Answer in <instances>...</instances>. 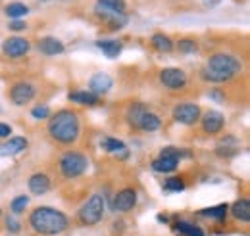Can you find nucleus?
Listing matches in <instances>:
<instances>
[{"mask_svg":"<svg viewBox=\"0 0 250 236\" xmlns=\"http://www.w3.org/2000/svg\"><path fill=\"white\" fill-rule=\"evenodd\" d=\"M31 116L35 119H46L50 116V108L48 106H37V108H33Z\"/></svg>","mask_w":250,"mask_h":236,"instance_id":"obj_32","label":"nucleus"},{"mask_svg":"<svg viewBox=\"0 0 250 236\" xmlns=\"http://www.w3.org/2000/svg\"><path fill=\"white\" fill-rule=\"evenodd\" d=\"M29 12V8L23 4V2H12V4H8L6 6V14L10 16V18H21V16H25Z\"/></svg>","mask_w":250,"mask_h":236,"instance_id":"obj_26","label":"nucleus"},{"mask_svg":"<svg viewBox=\"0 0 250 236\" xmlns=\"http://www.w3.org/2000/svg\"><path fill=\"white\" fill-rule=\"evenodd\" d=\"M202 110L196 104H179L173 108V119L181 125H194L196 121H200Z\"/></svg>","mask_w":250,"mask_h":236,"instance_id":"obj_7","label":"nucleus"},{"mask_svg":"<svg viewBox=\"0 0 250 236\" xmlns=\"http://www.w3.org/2000/svg\"><path fill=\"white\" fill-rule=\"evenodd\" d=\"M6 229H8L12 235H16V233H20V231H21V225H20V221H16V219L8 217V219H6Z\"/></svg>","mask_w":250,"mask_h":236,"instance_id":"obj_33","label":"nucleus"},{"mask_svg":"<svg viewBox=\"0 0 250 236\" xmlns=\"http://www.w3.org/2000/svg\"><path fill=\"white\" fill-rule=\"evenodd\" d=\"M177 50H179L181 54H196L198 44H196L194 39H181V40L177 42Z\"/></svg>","mask_w":250,"mask_h":236,"instance_id":"obj_29","label":"nucleus"},{"mask_svg":"<svg viewBox=\"0 0 250 236\" xmlns=\"http://www.w3.org/2000/svg\"><path fill=\"white\" fill-rule=\"evenodd\" d=\"M89 167V159L81 152H65L60 157V173L65 178L81 177Z\"/></svg>","mask_w":250,"mask_h":236,"instance_id":"obj_4","label":"nucleus"},{"mask_svg":"<svg viewBox=\"0 0 250 236\" xmlns=\"http://www.w3.org/2000/svg\"><path fill=\"white\" fill-rule=\"evenodd\" d=\"M179 157L175 156H158L156 159L152 161V169L156 173H173L179 167Z\"/></svg>","mask_w":250,"mask_h":236,"instance_id":"obj_16","label":"nucleus"},{"mask_svg":"<svg viewBox=\"0 0 250 236\" xmlns=\"http://www.w3.org/2000/svg\"><path fill=\"white\" fill-rule=\"evenodd\" d=\"M241 69H243V63L239 58L225 52H218L208 59L206 67L202 69V79L210 83H225V81H231Z\"/></svg>","mask_w":250,"mask_h":236,"instance_id":"obj_3","label":"nucleus"},{"mask_svg":"<svg viewBox=\"0 0 250 236\" xmlns=\"http://www.w3.org/2000/svg\"><path fill=\"white\" fill-rule=\"evenodd\" d=\"M150 42H152V46L156 48L158 52H171V50H173V42H171V39H169L167 35H164V33L152 35Z\"/></svg>","mask_w":250,"mask_h":236,"instance_id":"obj_25","label":"nucleus"},{"mask_svg":"<svg viewBox=\"0 0 250 236\" xmlns=\"http://www.w3.org/2000/svg\"><path fill=\"white\" fill-rule=\"evenodd\" d=\"M10 133H12V127H10V125H6V123H0V138L10 137Z\"/></svg>","mask_w":250,"mask_h":236,"instance_id":"obj_35","label":"nucleus"},{"mask_svg":"<svg viewBox=\"0 0 250 236\" xmlns=\"http://www.w3.org/2000/svg\"><path fill=\"white\" fill-rule=\"evenodd\" d=\"M160 83L169 90H183L187 87V73L179 67H164L160 71Z\"/></svg>","mask_w":250,"mask_h":236,"instance_id":"obj_6","label":"nucleus"},{"mask_svg":"<svg viewBox=\"0 0 250 236\" xmlns=\"http://www.w3.org/2000/svg\"><path fill=\"white\" fill-rule=\"evenodd\" d=\"M229 209H231V215L237 221H241V223H249L250 221V202L247 198L237 200L233 206H229Z\"/></svg>","mask_w":250,"mask_h":236,"instance_id":"obj_17","label":"nucleus"},{"mask_svg":"<svg viewBox=\"0 0 250 236\" xmlns=\"http://www.w3.org/2000/svg\"><path fill=\"white\" fill-rule=\"evenodd\" d=\"M96 46H98L108 58H118V56L122 54V50H124L122 42H118V40H98Z\"/></svg>","mask_w":250,"mask_h":236,"instance_id":"obj_22","label":"nucleus"},{"mask_svg":"<svg viewBox=\"0 0 250 236\" xmlns=\"http://www.w3.org/2000/svg\"><path fill=\"white\" fill-rule=\"evenodd\" d=\"M216 152H218L219 156H223V157H231V156H235V154L239 152V142H237V138L227 137V138L219 140Z\"/></svg>","mask_w":250,"mask_h":236,"instance_id":"obj_21","label":"nucleus"},{"mask_svg":"<svg viewBox=\"0 0 250 236\" xmlns=\"http://www.w3.org/2000/svg\"><path fill=\"white\" fill-rule=\"evenodd\" d=\"M158 221H160V223H167V217H166V215H162V213H160V215H158Z\"/></svg>","mask_w":250,"mask_h":236,"instance_id":"obj_37","label":"nucleus"},{"mask_svg":"<svg viewBox=\"0 0 250 236\" xmlns=\"http://www.w3.org/2000/svg\"><path fill=\"white\" fill-rule=\"evenodd\" d=\"M79 133H81L79 118L71 110H60L48 121V135L52 140L60 144H73L79 138Z\"/></svg>","mask_w":250,"mask_h":236,"instance_id":"obj_2","label":"nucleus"},{"mask_svg":"<svg viewBox=\"0 0 250 236\" xmlns=\"http://www.w3.org/2000/svg\"><path fill=\"white\" fill-rule=\"evenodd\" d=\"M27 204H29V198L27 196H18V198H14L12 200V211L18 215V213H23L25 211V207H27Z\"/></svg>","mask_w":250,"mask_h":236,"instance_id":"obj_31","label":"nucleus"},{"mask_svg":"<svg viewBox=\"0 0 250 236\" xmlns=\"http://www.w3.org/2000/svg\"><path fill=\"white\" fill-rule=\"evenodd\" d=\"M148 112V108L143 104V102H133L131 106H129V110H127V121H129V125L131 127H139V121H141V118L145 116Z\"/></svg>","mask_w":250,"mask_h":236,"instance_id":"obj_19","label":"nucleus"},{"mask_svg":"<svg viewBox=\"0 0 250 236\" xmlns=\"http://www.w3.org/2000/svg\"><path fill=\"white\" fill-rule=\"evenodd\" d=\"M135 206H137V190L135 188H124L114 198V209L116 211L127 213V211H131Z\"/></svg>","mask_w":250,"mask_h":236,"instance_id":"obj_11","label":"nucleus"},{"mask_svg":"<svg viewBox=\"0 0 250 236\" xmlns=\"http://www.w3.org/2000/svg\"><path fill=\"white\" fill-rule=\"evenodd\" d=\"M227 211H229V206H227V204H219V206L200 209L198 215H202V217H210V219H216V221H225Z\"/></svg>","mask_w":250,"mask_h":236,"instance_id":"obj_23","label":"nucleus"},{"mask_svg":"<svg viewBox=\"0 0 250 236\" xmlns=\"http://www.w3.org/2000/svg\"><path fill=\"white\" fill-rule=\"evenodd\" d=\"M204 2V6H210V8H214V6H218L221 0H202Z\"/></svg>","mask_w":250,"mask_h":236,"instance_id":"obj_36","label":"nucleus"},{"mask_svg":"<svg viewBox=\"0 0 250 236\" xmlns=\"http://www.w3.org/2000/svg\"><path fill=\"white\" fill-rule=\"evenodd\" d=\"M114 85V79L108 75V73H94L89 81V87H91V92L93 94H106L108 90L112 89Z\"/></svg>","mask_w":250,"mask_h":236,"instance_id":"obj_14","label":"nucleus"},{"mask_svg":"<svg viewBox=\"0 0 250 236\" xmlns=\"http://www.w3.org/2000/svg\"><path fill=\"white\" fill-rule=\"evenodd\" d=\"M29 225L35 233L44 236H56L62 235L63 231L69 227V219L67 215L62 213L60 209L42 206L33 209L29 215Z\"/></svg>","mask_w":250,"mask_h":236,"instance_id":"obj_1","label":"nucleus"},{"mask_svg":"<svg viewBox=\"0 0 250 236\" xmlns=\"http://www.w3.org/2000/svg\"><path fill=\"white\" fill-rule=\"evenodd\" d=\"M37 94L35 85L27 83V81H20L16 83L12 89H10V100L16 104V106H25L27 102H31Z\"/></svg>","mask_w":250,"mask_h":236,"instance_id":"obj_8","label":"nucleus"},{"mask_svg":"<svg viewBox=\"0 0 250 236\" xmlns=\"http://www.w3.org/2000/svg\"><path fill=\"white\" fill-rule=\"evenodd\" d=\"M27 144L29 142H27L25 137H14V138H10V140L0 144V157H12V156L23 152L27 148Z\"/></svg>","mask_w":250,"mask_h":236,"instance_id":"obj_12","label":"nucleus"},{"mask_svg":"<svg viewBox=\"0 0 250 236\" xmlns=\"http://www.w3.org/2000/svg\"><path fill=\"white\" fill-rule=\"evenodd\" d=\"M173 229H175L179 235H183V236H204V231H202L198 225L188 223V221H177Z\"/></svg>","mask_w":250,"mask_h":236,"instance_id":"obj_24","label":"nucleus"},{"mask_svg":"<svg viewBox=\"0 0 250 236\" xmlns=\"http://www.w3.org/2000/svg\"><path fill=\"white\" fill-rule=\"evenodd\" d=\"M27 184H29V190H31L35 196L46 194V192L50 190V186H52L48 175H44V173H35V175H31Z\"/></svg>","mask_w":250,"mask_h":236,"instance_id":"obj_15","label":"nucleus"},{"mask_svg":"<svg viewBox=\"0 0 250 236\" xmlns=\"http://www.w3.org/2000/svg\"><path fill=\"white\" fill-rule=\"evenodd\" d=\"M200 119H202V131L206 135H218L225 125V118L216 110H208L204 116H200Z\"/></svg>","mask_w":250,"mask_h":236,"instance_id":"obj_10","label":"nucleus"},{"mask_svg":"<svg viewBox=\"0 0 250 236\" xmlns=\"http://www.w3.org/2000/svg\"><path fill=\"white\" fill-rule=\"evenodd\" d=\"M162 127V121L158 118L156 114H152V112H146L141 121H139V127L137 129H141V131H145V133H154Z\"/></svg>","mask_w":250,"mask_h":236,"instance_id":"obj_20","label":"nucleus"},{"mask_svg":"<svg viewBox=\"0 0 250 236\" xmlns=\"http://www.w3.org/2000/svg\"><path fill=\"white\" fill-rule=\"evenodd\" d=\"M31 44L27 39H21V37H10L2 42V52L8 56V58H21L29 52Z\"/></svg>","mask_w":250,"mask_h":236,"instance_id":"obj_9","label":"nucleus"},{"mask_svg":"<svg viewBox=\"0 0 250 236\" xmlns=\"http://www.w3.org/2000/svg\"><path fill=\"white\" fill-rule=\"evenodd\" d=\"M25 27H27V23H23L21 20H16V21L10 23V29L12 31H23Z\"/></svg>","mask_w":250,"mask_h":236,"instance_id":"obj_34","label":"nucleus"},{"mask_svg":"<svg viewBox=\"0 0 250 236\" xmlns=\"http://www.w3.org/2000/svg\"><path fill=\"white\" fill-rule=\"evenodd\" d=\"M164 190L166 192H183L185 190V180L181 177H169L164 182Z\"/></svg>","mask_w":250,"mask_h":236,"instance_id":"obj_27","label":"nucleus"},{"mask_svg":"<svg viewBox=\"0 0 250 236\" xmlns=\"http://www.w3.org/2000/svg\"><path fill=\"white\" fill-rule=\"evenodd\" d=\"M37 48H39V52L41 54H44V56H60L63 54V44L58 40V39H54V37H44V39H41L39 40V44H37Z\"/></svg>","mask_w":250,"mask_h":236,"instance_id":"obj_13","label":"nucleus"},{"mask_svg":"<svg viewBox=\"0 0 250 236\" xmlns=\"http://www.w3.org/2000/svg\"><path fill=\"white\" fill-rule=\"evenodd\" d=\"M69 100L75 104H81V106H96L100 102L98 96L93 94L91 90L89 92L87 90H73V92H69Z\"/></svg>","mask_w":250,"mask_h":236,"instance_id":"obj_18","label":"nucleus"},{"mask_svg":"<svg viewBox=\"0 0 250 236\" xmlns=\"http://www.w3.org/2000/svg\"><path fill=\"white\" fill-rule=\"evenodd\" d=\"M102 10L108 12H116V14H124L125 12V0H98Z\"/></svg>","mask_w":250,"mask_h":236,"instance_id":"obj_28","label":"nucleus"},{"mask_svg":"<svg viewBox=\"0 0 250 236\" xmlns=\"http://www.w3.org/2000/svg\"><path fill=\"white\" fill-rule=\"evenodd\" d=\"M104 198L100 196V194H94L91 196L83 207L79 209V221H81V225H96V223H100V219L104 217Z\"/></svg>","mask_w":250,"mask_h":236,"instance_id":"obj_5","label":"nucleus"},{"mask_svg":"<svg viewBox=\"0 0 250 236\" xmlns=\"http://www.w3.org/2000/svg\"><path fill=\"white\" fill-rule=\"evenodd\" d=\"M102 148H104L106 152L118 154V152L125 150V144H124V140H118V138H104V140H102Z\"/></svg>","mask_w":250,"mask_h":236,"instance_id":"obj_30","label":"nucleus"}]
</instances>
